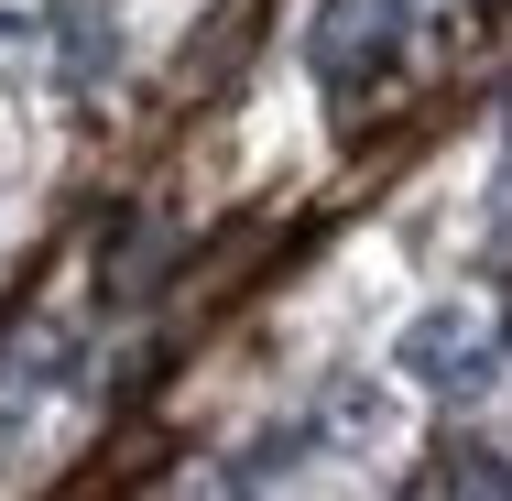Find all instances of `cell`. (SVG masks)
<instances>
[{"instance_id":"1","label":"cell","mask_w":512,"mask_h":501,"mask_svg":"<svg viewBox=\"0 0 512 501\" xmlns=\"http://www.w3.org/2000/svg\"><path fill=\"white\" fill-rule=\"evenodd\" d=\"M393 360H404V382H425V393H447V403H480L502 382V349H491V327L469 305H425Z\"/></svg>"},{"instance_id":"2","label":"cell","mask_w":512,"mask_h":501,"mask_svg":"<svg viewBox=\"0 0 512 501\" xmlns=\"http://www.w3.org/2000/svg\"><path fill=\"white\" fill-rule=\"evenodd\" d=\"M393 44H404V0H316V22H306V66L338 99L371 88L393 66Z\"/></svg>"},{"instance_id":"3","label":"cell","mask_w":512,"mask_h":501,"mask_svg":"<svg viewBox=\"0 0 512 501\" xmlns=\"http://www.w3.org/2000/svg\"><path fill=\"white\" fill-rule=\"evenodd\" d=\"M55 66H66V88H99L109 66H120V33H109V11H66V22H55Z\"/></svg>"},{"instance_id":"4","label":"cell","mask_w":512,"mask_h":501,"mask_svg":"<svg viewBox=\"0 0 512 501\" xmlns=\"http://www.w3.org/2000/svg\"><path fill=\"white\" fill-rule=\"evenodd\" d=\"M153 273H164V229H131L120 251H99V284H109V295H142Z\"/></svg>"},{"instance_id":"5","label":"cell","mask_w":512,"mask_h":501,"mask_svg":"<svg viewBox=\"0 0 512 501\" xmlns=\"http://www.w3.org/2000/svg\"><path fill=\"white\" fill-rule=\"evenodd\" d=\"M447 501H512V458L458 447V458H447Z\"/></svg>"},{"instance_id":"6","label":"cell","mask_w":512,"mask_h":501,"mask_svg":"<svg viewBox=\"0 0 512 501\" xmlns=\"http://www.w3.org/2000/svg\"><path fill=\"white\" fill-rule=\"evenodd\" d=\"M327 425H338V436H382V425H393V403L371 393V382H338V393H327Z\"/></svg>"},{"instance_id":"7","label":"cell","mask_w":512,"mask_h":501,"mask_svg":"<svg viewBox=\"0 0 512 501\" xmlns=\"http://www.w3.org/2000/svg\"><path fill=\"white\" fill-rule=\"evenodd\" d=\"M240 501H251V491H240Z\"/></svg>"}]
</instances>
